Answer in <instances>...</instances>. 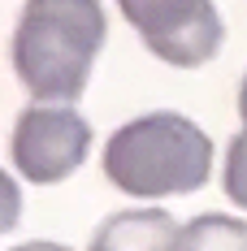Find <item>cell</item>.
<instances>
[{
    "instance_id": "obj_1",
    "label": "cell",
    "mask_w": 247,
    "mask_h": 251,
    "mask_svg": "<svg viewBox=\"0 0 247 251\" xmlns=\"http://www.w3.org/2000/svg\"><path fill=\"white\" fill-rule=\"evenodd\" d=\"M104 35L100 0H26L13 26V74L35 104H78Z\"/></svg>"
},
{
    "instance_id": "obj_2",
    "label": "cell",
    "mask_w": 247,
    "mask_h": 251,
    "mask_svg": "<svg viewBox=\"0 0 247 251\" xmlns=\"http://www.w3.org/2000/svg\"><path fill=\"white\" fill-rule=\"evenodd\" d=\"M104 174L139 200L191 195L213 174V139L182 113H148L104 143Z\"/></svg>"
},
{
    "instance_id": "obj_3",
    "label": "cell",
    "mask_w": 247,
    "mask_h": 251,
    "mask_svg": "<svg viewBox=\"0 0 247 251\" xmlns=\"http://www.w3.org/2000/svg\"><path fill=\"white\" fill-rule=\"evenodd\" d=\"M117 4L152 56L178 70L208 65L225 39L221 13L213 0H117Z\"/></svg>"
},
{
    "instance_id": "obj_4",
    "label": "cell",
    "mask_w": 247,
    "mask_h": 251,
    "mask_svg": "<svg viewBox=\"0 0 247 251\" xmlns=\"http://www.w3.org/2000/svg\"><path fill=\"white\" fill-rule=\"evenodd\" d=\"M87 148H91V126L82 122V113L74 104H35V108H26L13 126V139H9L18 174L35 186L65 182L87 160Z\"/></svg>"
},
{
    "instance_id": "obj_5",
    "label": "cell",
    "mask_w": 247,
    "mask_h": 251,
    "mask_svg": "<svg viewBox=\"0 0 247 251\" xmlns=\"http://www.w3.org/2000/svg\"><path fill=\"white\" fill-rule=\"evenodd\" d=\"M182 226L165 208H130L113 212L91 238V251H178Z\"/></svg>"
},
{
    "instance_id": "obj_6",
    "label": "cell",
    "mask_w": 247,
    "mask_h": 251,
    "mask_svg": "<svg viewBox=\"0 0 247 251\" xmlns=\"http://www.w3.org/2000/svg\"><path fill=\"white\" fill-rule=\"evenodd\" d=\"M178 251H247V221L225 212H204L191 226H182Z\"/></svg>"
},
{
    "instance_id": "obj_7",
    "label": "cell",
    "mask_w": 247,
    "mask_h": 251,
    "mask_svg": "<svg viewBox=\"0 0 247 251\" xmlns=\"http://www.w3.org/2000/svg\"><path fill=\"white\" fill-rule=\"evenodd\" d=\"M225 195H230V203H239L247 212V130L243 134H234V143H230V156H225Z\"/></svg>"
},
{
    "instance_id": "obj_8",
    "label": "cell",
    "mask_w": 247,
    "mask_h": 251,
    "mask_svg": "<svg viewBox=\"0 0 247 251\" xmlns=\"http://www.w3.org/2000/svg\"><path fill=\"white\" fill-rule=\"evenodd\" d=\"M22 221V191H18V182L0 169V234H9V229Z\"/></svg>"
},
{
    "instance_id": "obj_9",
    "label": "cell",
    "mask_w": 247,
    "mask_h": 251,
    "mask_svg": "<svg viewBox=\"0 0 247 251\" xmlns=\"http://www.w3.org/2000/svg\"><path fill=\"white\" fill-rule=\"evenodd\" d=\"M13 251H70V247H61V243H22V247H13Z\"/></svg>"
},
{
    "instance_id": "obj_10",
    "label": "cell",
    "mask_w": 247,
    "mask_h": 251,
    "mask_svg": "<svg viewBox=\"0 0 247 251\" xmlns=\"http://www.w3.org/2000/svg\"><path fill=\"white\" fill-rule=\"evenodd\" d=\"M239 117H243V130H247V78H243V87H239Z\"/></svg>"
}]
</instances>
